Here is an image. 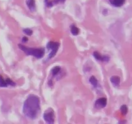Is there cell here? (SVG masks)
Instances as JSON below:
<instances>
[{
    "mask_svg": "<svg viewBox=\"0 0 132 124\" xmlns=\"http://www.w3.org/2000/svg\"><path fill=\"white\" fill-rule=\"evenodd\" d=\"M40 100L37 96L30 95L23 104V113L28 118L36 119L40 112Z\"/></svg>",
    "mask_w": 132,
    "mask_h": 124,
    "instance_id": "cell-1",
    "label": "cell"
},
{
    "mask_svg": "<svg viewBox=\"0 0 132 124\" xmlns=\"http://www.w3.org/2000/svg\"><path fill=\"white\" fill-rule=\"evenodd\" d=\"M19 48L21 50L27 55H32L37 59H41L45 55V50L43 48H28L22 45H18Z\"/></svg>",
    "mask_w": 132,
    "mask_h": 124,
    "instance_id": "cell-2",
    "label": "cell"
},
{
    "mask_svg": "<svg viewBox=\"0 0 132 124\" xmlns=\"http://www.w3.org/2000/svg\"><path fill=\"white\" fill-rule=\"evenodd\" d=\"M47 49L49 51L48 58L52 59L56 55L57 50L59 47V44L57 42H53V41H50L47 44Z\"/></svg>",
    "mask_w": 132,
    "mask_h": 124,
    "instance_id": "cell-3",
    "label": "cell"
},
{
    "mask_svg": "<svg viewBox=\"0 0 132 124\" xmlns=\"http://www.w3.org/2000/svg\"><path fill=\"white\" fill-rule=\"evenodd\" d=\"M43 118L45 122L48 123H54L55 121V114L52 109H46L43 114Z\"/></svg>",
    "mask_w": 132,
    "mask_h": 124,
    "instance_id": "cell-4",
    "label": "cell"
},
{
    "mask_svg": "<svg viewBox=\"0 0 132 124\" xmlns=\"http://www.w3.org/2000/svg\"><path fill=\"white\" fill-rule=\"evenodd\" d=\"M94 58L100 62H108L110 60V57L108 55H102L97 51H95L93 54Z\"/></svg>",
    "mask_w": 132,
    "mask_h": 124,
    "instance_id": "cell-5",
    "label": "cell"
},
{
    "mask_svg": "<svg viewBox=\"0 0 132 124\" xmlns=\"http://www.w3.org/2000/svg\"><path fill=\"white\" fill-rule=\"evenodd\" d=\"M107 100L106 98H100L95 102V107L97 109H103L106 106Z\"/></svg>",
    "mask_w": 132,
    "mask_h": 124,
    "instance_id": "cell-6",
    "label": "cell"
},
{
    "mask_svg": "<svg viewBox=\"0 0 132 124\" xmlns=\"http://www.w3.org/2000/svg\"><path fill=\"white\" fill-rule=\"evenodd\" d=\"M110 3L115 7H121L125 3L126 0H108Z\"/></svg>",
    "mask_w": 132,
    "mask_h": 124,
    "instance_id": "cell-7",
    "label": "cell"
},
{
    "mask_svg": "<svg viewBox=\"0 0 132 124\" xmlns=\"http://www.w3.org/2000/svg\"><path fill=\"white\" fill-rule=\"evenodd\" d=\"M26 4L28 6V9L31 12H34L36 10V3L35 0H26Z\"/></svg>",
    "mask_w": 132,
    "mask_h": 124,
    "instance_id": "cell-8",
    "label": "cell"
},
{
    "mask_svg": "<svg viewBox=\"0 0 132 124\" xmlns=\"http://www.w3.org/2000/svg\"><path fill=\"white\" fill-rule=\"evenodd\" d=\"M110 81L115 86H119L121 80H120L119 77H118V76H113V77H111Z\"/></svg>",
    "mask_w": 132,
    "mask_h": 124,
    "instance_id": "cell-9",
    "label": "cell"
},
{
    "mask_svg": "<svg viewBox=\"0 0 132 124\" xmlns=\"http://www.w3.org/2000/svg\"><path fill=\"white\" fill-rule=\"evenodd\" d=\"M70 28L71 33H72V34L73 35V36H77V35L79 33V29L75 24H72V25H70Z\"/></svg>",
    "mask_w": 132,
    "mask_h": 124,
    "instance_id": "cell-10",
    "label": "cell"
},
{
    "mask_svg": "<svg viewBox=\"0 0 132 124\" xmlns=\"http://www.w3.org/2000/svg\"><path fill=\"white\" fill-rule=\"evenodd\" d=\"M89 82H90V84H91L94 87H96L97 86L98 81L97 80V78H95V77H94V76H92V77H90V79H89Z\"/></svg>",
    "mask_w": 132,
    "mask_h": 124,
    "instance_id": "cell-11",
    "label": "cell"
},
{
    "mask_svg": "<svg viewBox=\"0 0 132 124\" xmlns=\"http://www.w3.org/2000/svg\"><path fill=\"white\" fill-rule=\"evenodd\" d=\"M8 86L6 79H4L3 77L0 75V87H7Z\"/></svg>",
    "mask_w": 132,
    "mask_h": 124,
    "instance_id": "cell-12",
    "label": "cell"
},
{
    "mask_svg": "<svg viewBox=\"0 0 132 124\" xmlns=\"http://www.w3.org/2000/svg\"><path fill=\"white\" fill-rule=\"evenodd\" d=\"M61 72V68L59 66H55L51 70V73L52 76H56L57 75L59 74V72Z\"/></svg>",
    "mask_w": 132,
    "mask_h": 124,
    "instance_id": "cell-13",
    "label": "cell"
},
{
    "mask_svg": "<svg viewBox=\"0 0 132 124\" xmlns=\"http://www.w3.org/2000/svg\"><path fill=\"white\" fill-rule=\"evenodd\" d=\"M128 107L126 105H122L121 107V112L123 115H126L128 113Z\"/></svg>",
    "mask_w": 132,
    "mask_h": 124,
    "instance_id": "cell-14",
    "label": "cell"
},
{
    "mask_svg": "<svg viewBox=\"0 0 132 124\" xmlns=\"http://www.w3.org/2000/svg\"><path fill=\"white\" fill-rule=\"evenodd\" d=\"M23 33L25 35H27V36H32V33H33V31L31 29H29V28H25V29L23 30Z\"/></svg>",
    "mask_w": 132,
    "mask_h": 124,
    "instance_id": "cell-15",
    "label": "cell"
},
{
    "mask_svg": "<svg viewBox=\"0 0 132 124\" xmlns=\"http://www.w3.org/2000/svg\"><path fill=\"white\" fill-rule=\"evenodd\" d=\"M6 82H7L8 86H12V87H14V86H15V85H16L15 82H14V81H13L12 80L10 79V78H6Z\"/></svg>",
    "mask_w": 132,
    "mask_h": 124,
    "instance_id": "cell-16",
    "label": "cell"
},
{
    "mask_svg": "<svg viewBox=\"0 0 132 124\" xmlns=\"http://www.w3.org/2000/svg\"><path fill=\"white\" fill-rule=\"evenodd\" d=\"M66 0H52L51 1L53 5H57L59 3H64L65 2Z\"/></svg>",
    "mask_w": 132,
    "mask_h": 124,
    "instance_id": "cell-17",
    "label": "cell"
},
{
    "mask_svg": "<svg viewBox=\"0 0 132 124\" xmlns=\"http://www.w3.org/2000/svg\"><path fill=\"white\" fill-rule=\"evenodd\" d=\"M28 41V38H27V37H25V36H24V37H23V38H22V42H27V41Z\"/></svg>",
    "mask_w": 132,
    "mask_h": 124,
    "instance_id": "cell-18",
    "label": "cell"
}]
</instances>
